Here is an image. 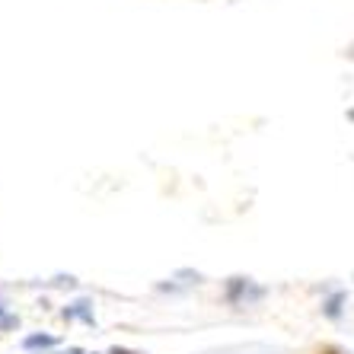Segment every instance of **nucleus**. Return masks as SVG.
Masks as SVG:
<instances>
[{"label": "nucleus", "mask_w": 354, "mask_h": 354, "mask_svg": "<svg viewBox=\"0 0 354 354\" xmlns=\"http://www.w3.org/2000/svg\"><path fill=\"white\" fill-rule=\"evenodd\" d=\"M348 297L342 294V290H338V294H332L329 300H326V304H322V313L329 316V319H338V316H342V304H345Z\"/></svg>", "instance_id": "nucleus-1"}, {"label": "nucleus", "mask_w": 354, "mask_h": 354, "mask_svg": "<svg viewBox=\"0 0 354 354\" xmlns=\"http://www.w3.org/2000/svg\"><path fill=\"white\" fill-rule=\"evenodd\" d=\"M51 345H58V338L55 335H29L23 342L26 351H32V348H51Z\"/></svg>", "instance_id": "nucleus-2"}, {"label": "nucleus", "mask_w": 354, "mask_h": 354, "mask_svg": "<svg viewBox=\"0 0 354 354\" xmlns=\"http://www.w3.org/2000/svg\"><path fill=\"white\" fill-rule=\"evenodd\" d=\"M64 316H67V319H77V316H80V319L93 322V313H90V304H86V300H80V304H74V306H71V310H64Z\"/></svg>", "instance_id": "nucleus-3"}, {"label": "nucleus", "mask_w": 354, "mask_h": 354, "mask_svg": "<svg viewBox=\"0 0 354 354\" xmlns=\"http://www.w3.org/2000/svg\"><path fill=\"white\" fill-rule=\"evenodd\" d=\"M112 354H131V351H122V348H115V351H112Z\"/></svg>", "instance_id": "nucleus-4"}, {"label": "nucleus", "mask_w": 354, "mask_h": 354, "mask_svg": "<svg viewBox=\"0 0 354 354\" xmlns=\"http://www.w3.org/2000/svg\"><path fill=\"white\" fill-rule=\"evenodd\" d=\"M348 115H351V118H354V109H351V112H348Z\"/></svg>", "instance_id": "nucleus-5"}, {"label": "nucleus", "mask_w": 354, "mask_h": 354, "mask_svg": "<svg viewBox=\"0 0 354 354\" xmlns=\"http://www.w3.org/2000/svg\"><path fill=\"white\" fill-rule=\"evenodd\" d=\"M74 354H80V351H74Z\"/></svg>", "instance_id": "nucleus-6"}]
</instances>
